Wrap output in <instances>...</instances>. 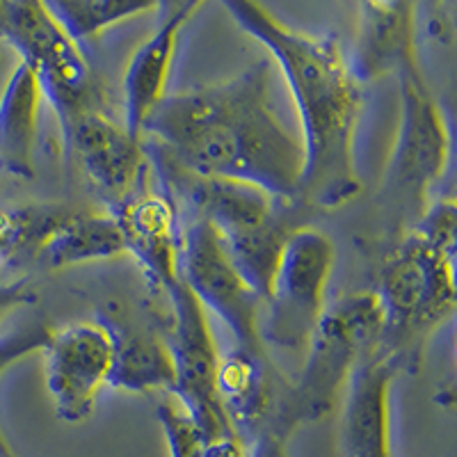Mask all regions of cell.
I'll return each mask as SVG.
<instances>
[{"label":"cell","instance_id":"6da1fadb","mask_svg":"<svg viewBox=\"0 0 457 457\" xmlns=\"http://www.w3.org/2000/svg\"><path fill=\"white\" fill-rule=\"evenodd\" d=\"M270 62L259 60L222 83L167 94L149 114L142 140L183 170L252 183L281 202H297L300 140L270 105Z\"/></svg>","mask_w":457,"mask_h":457},{"label":"cell","instance_id":"7a4b0ae2","mask_svg":"<svg viewBox=\"0 0 457 457\" xmlns=\"http://www.w3.org/2000/svg\"><path fill=\"white\" fill-rule=\"evenodd\" d=\"M236 26L270 53L291 89L302 126L297 202L332 211L361 193L354 133L364 92L354 80L337 35H312L279 21L270 10L247 0H224Z\"/></svg>","mask_w":457,"mask_h":457},{"label":"cell","instance_id":"3957f363","mask_svg":"<svg viewBox=\"0 0 457 457\" xmlns=\"http://www.w3.org/2000/svg\"><path fill=\"white\" fill-rule=\"evenodd\" d=\"M142 146L146 158H154L171 204L183 202L193 211V218L206 220L215 228L228 259L265 302L293 231L281 220L275 197L252 183L183 170L146 140H142Z\"/></svg>","mask_w":457,"mask_h":457},{"label":"cell","instance_id":"277c9868","mask_svg":"<svg viewBox=\"0 0 457 457\" xmlns=\"http://www.w3.org/2000/svg\"><path fill=\"white\" fill-rule=\"evenodd\" d=\"M375 295L385 313L379 345L398 359L400 369L419 366L426 334L455 309V252L410 228L379 265Z\"/></svg>","mask_w":457,"mask_h":457},{"label":"cell","instance_id":"5b68a950","mask_svg":"<svg viewBox=\"0 0 457 457\" xmlns=\"http://www.w3.org/2000/svg\"><path fill=\"white\" fill-rule=\"evenodd\" d=\"M385 313L375 291L353 293L325 309L307 345L304 369L295 386L286 389L279 419L286 436L300 423H316L332 414L359 359L379 345Z\"/></svg>","mask_w":457,"mask_h":457},{"label":"cell","instance_id":"8992f818","mask_svg":"<svg viewBox=\"0 0 457 457\" xmlns=\"http://www.w3.org/2000/svg\"><path fill=\"white\" fill-rule=\"evenodd\" d=\"M400 85V124L382 179V197L411 224L426 213L430 187L444 177L451 158V133L423 80L421 67L395 76Z\"/></svg>","mask_w":457,"mask_h":457},{"label":"cell","instance_id":"52a82bcc","mask_svg":"<svg viewBox=\"0 0 457 457\" xmlns=\"http://www.w3.org/2000/svg\"><path fill=\"white\" fill-rule=\"evenodd\" d=\"M0 42L19 53V62L35 71L57 120L99 105L92 67L46 3L0 0Z\"/></svg>","mask_w":457,"mask_h":457},{"label":"cell","instance_id":"ba28073f","mask_svg":"<svg viewBox=\"0 0 457 457\" xmlns=\"http://www.w3.org/2000/svg\"><path fill=\"white\" fill-rule=\"evenodd\" d=\"M334 243L312 227L293 228L281 252L270 293L261 309V343L304 350L325 313Z\"/></svg>","mask_w":457,"mask_h":457},{"label":"cell","instance_id":"9c48e42d","mask_svg":"<svg viewBox=\"0 0 457 457\" xmlns=\"http://www.w3.org/2000/svg\"><path fill=\"white\" fill-rule=\"evenodd\" d=\"M165 297L171 307V328L165 343L174 364V389L170 395L211 439L236 435L220 407L215 389L220 354L206 309L181 279Z\"/></svg>","mask_w":457,"mask_h":457},{"label":"cell","instance_id":"30bf717a","mask_svg":"<svg viewBox=\"0 0 457 457\" xmlns=\"http://www.w3.org/2000/svg\"><path fill=\"white\" fill-rule=\"evenodd\" d=\"M181 281L204 309L218 313L238 345L265 353L259 337L263 300L228 259L215 228L202 218H190L181 228Z\"/></svg>","mask_w":457,"mask_h":457},{"label":"cell","instance_id":"8fae6325","mask_svg":"<svg viewBox=\"0 0 457 457\" xmlns=\"http://www.w3.org/2000/svg\"><path fill=\"white\" fill-rule=\"evenodd\" d=\"M69 161L83 171L92 190L110 208L140 190L146 179V151L99 105L60 117Z\"/></svg>","mask_w":457,"mask_h":457},{"label":"cell","instance_id":"7c38bea8","mask_svg":"<svg viewBox=\"0 0 457 457\" xmlns=\"http://www.w3.org/2000/svg\"><path fill=\"white\" fill-rule=\"evenodd\" d=\"M42 354L55 414L64 423L87 421L112 370L108 329L99 320L71 322L48 334Z\"/></svg>","mask_w":457,"mask_h":457},{"label":"cell","instance_id":"4fadbf2b","mask_svg":"<svg viewBox=\"0 0 457 457\" xmlns=\"http://www.w3.org/2000/svg\"><path fill=\"white\" fill-rule=\"evenodd\" d=\"M215 389L228 426L245 446L250 448L268 432L286 439L279 426L286 391H281V375L268 354L236 345L220 357Z\"/></svg>","mask_w":457,"mask_h":457},{"label":"cell","instance_id":"5bb4252c","mask_svg":"<svg viewBox=\"0 0 457 457\" xmlns=\"http://www.w3.org/2000/svg\"><path fill=\"white\" fill-rule=\"evenodd\" d=\"M120 227L126 254L140 263L151 284L167 293L181 279V228L177 206L165 193L142 186L140 190L110 208Z\"/></svg>","mask_w":457,"mask_h":457},{"label":"cell","instance_id":"9a60e30c","mask_svg":"<svg viewBox=\"0 0 457 457\" xmlns=\"http://www.w3.org/2000/svg\"><path fill=\"white\" fill-rule=\"evenodd\" d=\"M398 369V359L382 345L357 361L341 419L343 457H391L389 391Z\"/></svg>","mask_w":457,"mask_h":457},{"label":"cell","instance_id":"2e32d148","mask_svg":"<svg viewBox=\"0 0 457 457\" xmlns=\"http://www.w3.org/2000/svg\"><path fill=\"white\" fill-rule=\"evenodd\" d=\"M202 7L204 3H197V0L158 3L161 16H158L156 30L130 57L124 76V129L136 140L142 142V129L149 114L167 96V79L174 64L181 32Z\"/></svg>","mask_w":457,"mask_h":457},{"label":"cell","instance_id":"e0dca14e","mask_svg":"<svg viewBox=\"0 0 457 457\" xmlns=\"http://www.w3.org/2000/svg\"><path fill=\"white\" fill-rule=\"evenodd\" d=\"M348 67L359 85L419 69L414 3H361Z\"/></svg>","mask_w":457,"mask_h":457},{"label":"cell","instance_id":"ac0fdd59","mask_svg":"<svg viewBox=\"0 0 457 457\" xmlns=\"http://www.w3.org/2000/svg\"><path fill=\"white\" fill-rule=\"evenodd\" d=\"M99 322L112 341V370L108 386L129 394L174 389V364L165 338L126 316L124 309L108 304Z\"/></svg>","mask_w":457,"mask_h":457},{"label":"cell","instance_id":"d6986e66","mask_svg":"<svg viewBox=\"0 0 457 457\" xmlns=\"http://www.w3.org/2000/svg\"><path fill=\"white\" fill-rule=\"evenodd\" d=\"M42 87L35 71L19 62L0 94V171L14 179L35 177V145Z\"/></svg>","mask_w":457,"mask_h":457},{"label":"cell","instance_id":"ffe728a7","mask_svg":"<svg viewBox=\"0 0 457 457\" xmlns=\"http://www.w3.org/2000/svg\"><path fill=\"white\" fill-rule=\"evenodd\" d=\"M126 254L120 227L104 213H89L71 208V213L57 224L44 243L37 268L39 270H64L89 261L114 259Z\"/></svg>","mask_w":457,"mask_h":457},{"label":"cell","instance_id":"44dd1931","mask_svg":"<svg viewBox=\"0 0 457 457\" xmlns=\"http://www.w3.org/2000/svg\"><path fill=\"white\" fill-rule=\"evenodd\" d=\"M71 213V206L53 202L0 208V286L19 281L39 259L53 228Z\"/></svg>","mask_w":457,"mask_h":457},{"label":"cell","instance_id":"7402d4cb","mask_svg":"<svg viewBox=\"0 0 457 457\" xmlns=\"http://www.w3.org/2000/svg\"><path fill=\"white\" fill-rule=\"evenodd\" d=\"M57 23L73 42L96 39L101 32L126 19L158 10V3H130V0H53L46 3Z\"/></svg>","mask_w":457,"mask_h":457},{"label":"cell","instance_id":"603a6c76","mask_svg":"<svg viewBox=\"0 0 457 457\" xmlns=\"http://www.w3.org/2000/svg\"><path fill=\"white\" fill-rule=\"evenodd\" d=\"M158 419L165 430L171 457H204L211 436L204 435L202 428L190 419L177 400H165L158 405Z\"/></svg>","mask_w":457,"mask_h":457},{"label":"cell","instance_id":"cb8c5ba5","mask_svg":"<svg viewBox=\"0 0 457 457\" xmlns=\"http://www.w3.org/2000/svg\"><path fill=\"white\" fill-rule=\"evenodd\" d=\"M48 334H51V329L44 322L37 320L26 325L23 329H16V332L5 334L0 338V375L7 366H12L19 359L28 357L32 353H42L48 341ZM0 457H16L14 451L7 446L3 432H0Z\"/></svg>","mask_w":457,"mask_h":457},{"label":"cell","instance_id":"d4e9b609","mask_svg":"<svg viewBox=\"0 0 457 457\" xmlns=\"http://www.w3.org/2000/svg\"><path fill=\"white\" fill-rule=\"evenodd\" d=\"M32 302H35V291L30 288L28 277H23V279L19 281H12V284L0 286V322L5 320L12 312L28 307Z\"/></svg>","mask_w":457,"mask_h":457},{"label":"cell","instance_id":"484cf974","mask_svg":"<svg viewBox=\"0 0 457 457\" xmlns=\"http://www.w3.org/2000/svg\"><path fill=\"white\" fill-rule=\"evenodd\" d=\"M247 457H288L286 453V439L279 435H261L254 444L250 446Z\"/></svg>","mask_w":457,"mask_h":457}]
</instances>
